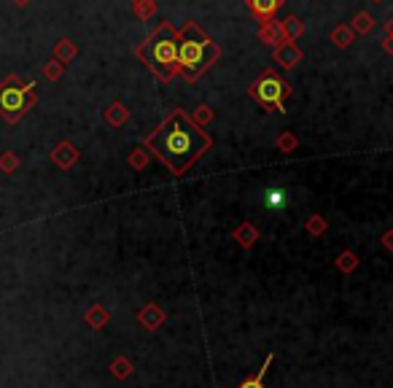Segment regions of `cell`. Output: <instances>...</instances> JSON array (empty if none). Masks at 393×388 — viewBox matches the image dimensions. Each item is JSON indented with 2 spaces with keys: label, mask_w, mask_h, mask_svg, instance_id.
I'll list each match as a JSON object with an SVG mask.
<instances>
[{
  "label": "cell",
  "mask_w": 393,
  "mask_h": 388,
  "mask_svg": "<svg viewBox=\"0 0 393 388\" xmlns=\"http://www.w3.org/2000/svg\"><path fill=\"white\" fill-rule=\"evenodd\" d=\"M388 30H391V36H393V20H391V24H388Z\"/></svg>",
  "instance_id": "cell-15"
},
{
  "label": "cell",
  "mask_w": 393,
  "mask_h": 388,
  "mask_svg": "<svg viewBox=\"0 0 393 388\" xmlns=\"http://www.w3.org/2000/svg\"><path fill=\"white\" fill-rule=\"evenodd\" d=\"M178 33L170 27V24H162L148 41L138 49V54H141V60L148 65V70H154L162 82H170L178 70H181V65H178Z\"/></svg>",
  "instance_id": "cell-2"
},
{
  "label": "cell",
  "mask_w": 393,
  "mask_h": 388,
  "mask_svg": "<svg viewBox=\"0 0 393 388\" xmlns=\"http://www.w3.org/2000/svg\"><path fill=\"white\" fill-rule=\"evenodd\" d=\"M280 6H283V0H248L250 14H253L259 22H264V24L272 22V17L278 14Z\"/></svg>",
  "instance_id": "cell-6"
},
{
  "label": "cell",
  "mask_w": 393,
  "mask_h": 388,
  "mask_svg": "<svg viewBox=\"0 0 393 388\" xmlns=\"http://www.w3.org/2000/svg\"><path fill=\"white\" fill-rule=\"evenodd\" d=\"M385 49H388V52H393V36L388 38V41H385Z\"/></svg>",
  "instance_id": "cell-14"
},
{
  "label": "cell",
  "mask_w": 393,
  "mask_h": 388,
  "mask_svg": "<svg viewBox=\"0 0 393 388\" xmlns=\"http://www.w3.org/2000/svg\"><path fill=\"white\" fill-rule=\"evenodd\" d=\"M218 57H221L218 43H213L210 38H205V36L189 22L186 33H184V38L178 43V65H181L184 76H186L189 82L200 79Z\"/></svg>",
  "instance_id": "cell-3"
},
{
  "label": "cell",
  "mask_w": 393,
  "mask_h": 388,
  "mask_svg": "<svg viewBox=\"0 0 393 388\" xmlns=\"http://www.w3.org/2000/svg\"><path fill=\"white\" fill-rule=\"evenodd\" d=\"M33 86H35V84H22L19 79H14V76L0 84V114H3L8 122H17L19 116L27 114V108L35 102Z\"/></svg>",
  "instance_id": "cell-4"
},
{
  "label": "cell",
  "mask_w": 393,
  "mask_h": 388,
  "mask_svg": "<svg viewBox=\"0 0 393 388\" xmlns=\"http://www.w3.org/2000/svg\"><path fill=\"white\" fill-rule=\"evenodd\" d=\"M331 41H337V46H342V49H345V46H351L353 33L348 30V27H339V30H337V33L331 36Z\"/></svg>",
  "instance_id": "cell-9"
},
{
  "label": "cell",
  "mask_w": 393,
  "mask_h": 388,
  "mask_svg": "<svg viewBox=\"0 0 393 388\" xmlns=\"http://www.w3.org/2000/svg\"><path fill=\"white\" fill-rule=\"evenodd\" d=\"M374 3H380V0H374Z\"/></svg>",
  "instance_id": "cell-16"
},
{
  "label": "cell",
  "mask_w": 393,
  "mask_h": 388,
  "mask_svg": "<svg viewBox=\"0 0 393 388\" xmlns=\"http://www.w3.org/2000/svg\"><path fill=\"white\" fill-rule=\"evenodd\" d=\"M385 245H388V248H393V232H388V235H385Z\"/></svg>",
  "instance_id": "cell-13"
},
{
  "label": "cell",
  "mask_w": 393,
  "mask_h": 388,
  "mask_svg": "<svg viewBox=\"0 0 393 388\" xmlns=\"http://www.w3.org/2000/svg\"><path fill=\"white\" fill-rule=\"evenodd\" d=\"M269 364H272V356H267V359H264V367L259 369V375H253V378H248V380H243V383H240V388H264V375H267Z\"/></svg>",
  "instance_id": "cell-8"
},
{
  "label": "cell",
  "mask_w": 393,
  "mask_h": 388,
  "mask_svg": "<svg viewBox=\"0 0 393 388\" xmlns=\"http://www.w3.org/2000/svg\"><path fill=\"white\" fill-rule=\"evenodd\" d=\"M353 22H355L353 27H355L358 33H369V30L374 27V22H372V17H369V14H358V17H355Z\"/></svg>",
  "instance_id": "cell-10"
},
{
  "label": "cell",
  "mask_w": 393,
  "mask_h": 388,
  "mask_svg": "<svg viewBox=\"0 0 393 388\" xmlns=\"http://www.w3.org/2000/svg\"><path fill=\"white\" fill-rule=\"evenodd\" d=\"M145 146L173 170V176H184L210 148V138L184 111H173L165 122L145 138Z\"/></svg>",
  "instance_id": "cell-1"
},
{
  "label": "cell",
  "mask_w": 393,
  "mask_h": 388,
  "mask_svg": "<svg viewBox=\"0 0 393 388\" xmlns=\"http://www.w3.org/2000/svg\"><path fill=\"white\" fill-rule=\"evenodd\" d=\"M342 267H345V270H351V267H353V254H342Z\"/></svg>",
  "instance_id": "cell-12"
},
{
  "label": "cell",
  "mask_w": 393,
  "mask_h": 388,
  "mask_svg": "<svg viewBox=\"0 0 393 388\" xmlns=\"http://www.w3.org/2000/svg\"><path fill=\"white\" fill-rule=\"evenodd\" d=\"M283 30H286V36H289L291 41H294L296 36H302V24H299V20H294V17H289V20H286Z\"/></svg>",
  "instance_id": "cell-11"
},
{
  "label": "cell",
  "mask_w": 393,
  "mask_h": 388,
  "mask_svg": "<svg viewBox=\"0 0 393 388\" xmlns=\"http://www.w3.org/2000/svg\"><path fill=\"white\" fill-rule=\"evenodd\" d=\"M289 95V84L278 79L275 73H264L259 82L250 86V98L259 100L262 105H283Z\"/></svg>",
  "instance_id": "cell-5"
},
{
  "label": "cell",
  "mask_w": 393,
  "mask_h": 388,
  "mask_svg": "<svg viewBox=\"0 0 393 388\" xmlns=\"http://www.w3.org/2000/svg\"><path fill=\"white\" fill-rule=\"evenodd\" d=\"M275 60L280 62L283 68H294L296 62L302 60V52H299V49H296V46H294V43L289 41L286 46H280V49L275 52Z\"/></svg>",
  "instance_id": "cell-7"
}]
</instances>
